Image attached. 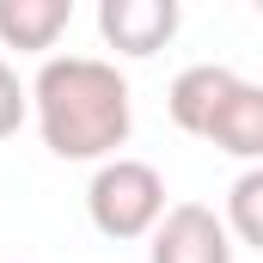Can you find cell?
Returning <instances> with one entry per match:
<instances>
[{"label":"cell","instance_id":"6da1fadb","mask_svg":"<svg viewBox=\"0 0 263 263\" xmlns=\"http://www.w3.org/2000/svg\"><path fill=\"white\" fill-rule=\"evenodd\" d=\"M43 147L55 159H117V147L135 129V104H129V80L117 73V62L98 55H55L43 62V73L25 86Z\"/></svg>","mask_w":263,"mask_h":263},{"label":"cell","instance_id":"7a4b0ae2","mask_svg":"<svg viewBox=\"0 0 263 263\" xmlns=\"http://www.w3.org/2000/svg\"><path fill=\"white\" fill-rule=\"evenodd\" d=\"M86 214L104 239H147L165 214V178L147 159H104L86 184Z\"/></svg>","mask_w":263,"mask_h":263},{"label":"cell","instance_id":"3957f363","mask_svg":"<svg viewBox=\"0 0 263 263\" xmlns=\"http://www.w3.org/2000/svg\"><path fill=\"white\" fill-rule=\"evenodd\" d=\"M147 239H153L147 245V263H233V239H227L220 214L202 208V202L165 208Z\"/></svg>","mask_w":263,"mask_h":263},{"label":"cell","instance_id":"277c9868","mask_svg":"<svg viewBox=\"0 0 263 263\" xmlns=\"http://www.w3.org/2000/svg\"><path fill=\"white\" fill-rule=\"evenodd\" d=\"M98 31L117 55H153L178 37V0H104Z\"/></svg>","mask_w":263,"mask_h":263},{"label":"cell","instance_id":"5b68a950","mask_svg":"<svg viewBox=\"0 0 263 263\" xmlns=\"http://www.w3.org/2000/svg\"><path fill=\"white\" fill-rule=\"evenodd\" d=\"M233 86H239V73L233 67H214V62H202V67H184L178 80H172V92H165V110H172V123L184 135H208V123H214V110L233 98Z\"/></svg>","mask_w":263,"mask_h":263},{"label":"cell","instance_id":"8992f818","mask_svg":"<svg viewBox=\"0 0 263 263\" xmlns=\"http://www.w3.org/2000/svg\"><path fill=\"white\" fill-rule=\"evenodd\" d=\"M202 141H214V147L233 153V159H257V153H263V86L239 80L233 98L214 110V123H208Z\"/></svg>","mask_w":263,"mask_h":263},{"label":"cell","instance_id":"52a82bcc","mask_svg":"<svg viewBox=\"0 0 263 263\" xmlns=\"http://www.w3.org/2000/svg\"><path fill=\"white\" fill-rule=\"evenodd\" d=\"M67 18H73L67 0H0V43L6 49H25V55L55 49Z\"/></svg>","mask_w":263,"mask_h":263},{"label":"cell","instance_id":"ba28073f","mask_svg":"<svg viewBox=\"0 0 263 263\" xmlns=\"http://www.w3.org/2000/svg\"><path fill=\"white\" fill-rule=\"evenodd\" d=\"M227 239H239V245H263V172L251 165L239 184H233V196H227Z\"/></svg>","mask_w":263,"mask_h":263},{"label":"cell","instance_id":"9c48e42d","mask_svg":"<svg viewBox=\"0 0 263 263\" xmlns=\"http://www.w3.org/2000/svg\"><path fill=\"white\" fill-rule=\"evenodd\" d=\"M25 110H31V92L18 86V73H12V67L0 62V141H6V135H18Z\"/></svg>","mask_w":263,"mask_h":263}]
</instances>
